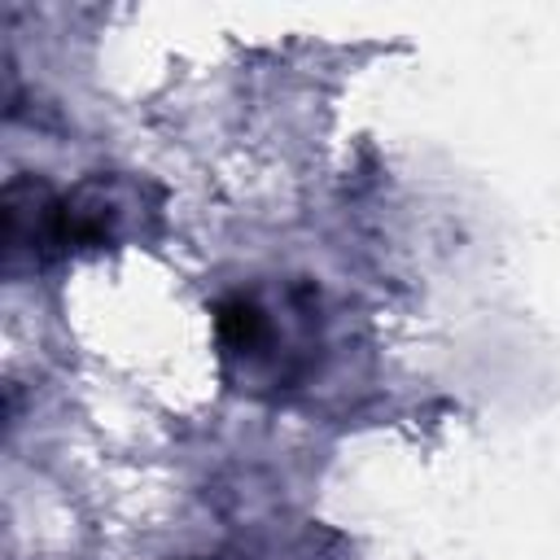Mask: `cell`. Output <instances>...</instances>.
<instances>
[{
  "label": "cell",
  "instance_id": "6da1fadb",
  "mask_svg": "<svg viewBox=\"0 0 560 560\" xmlns=\"http://www.w3.org/2000/svg\"><path fill=\"white\" fill-rule=\"evenodd\" d=\"M214 337H219V350L228 359L254 363L271 346V319H267V311L254 298L236 293V298H223L214 306Z\"/></svg>",
  "mask_w": 560,
  "mask_h": 560
}]
</instances>
